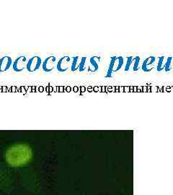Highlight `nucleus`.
<instances>
[{
    "label": "nucleus",
    "mask_w": 173,
    "mask_h": 195,
    "mask_svg": "<svg viewBox=\"0 0 173 195\" xmlns=\"http://www.w3.org/2000/svg\"><path fill=\"white\" fill-rule=\"evenodd\" d=\"M94 90H95V92H98V87H95V88H94Z\"/></svg>",
    "instance_id": "22"
},
{
    "label": "nucleus",
    "mask_w": 173,
    "mask_h": 195,
    "mask_svg": "<svg viewBox=\"0 0 173 195\" xmlns=\"http://www.w3.org/2000/svg\"><path fill=\"white\" fill-rule=\"evenodd\" d=\"M74 92H75V93L78 92V88H77V86L74 87Z\"/></svg>",
    "instance_id": "18"
},
{
    "label": "nucleus",
    "mask_w": 173,
    "mask_h": 195,
    "mask_svg": "<svg viewBox=\"0 0 173 195\" xmlns=\"http://www.w3.org/2000/svg\"><path fill=\"white\" fill-rule=\"evenodd\" d=\"M33 156L31 148L27 145H15L9 148L5 153L7 163L12 167L23 166L30 161Z\"/></svg>",
    "instance_id": "1"
},
{
    "label": "nucleus",
    "mask_w": 173,
    "mask_h": 195,
    "mask_svg": "<svg viewBox=\"0 0 173 195\" xmlns=\"http://www.w3.org/2000/svg\"><path fill=\"white\" fill-rule=\"evenodd\" d=\"M156 57L154 56H150L144 60L141 64V70L145 72H150L154 68L156 64Z\"/></svg>",
    "instance_id": "8"
},
{
    "label": "nucleus",
    "mask_w": 173,
    "mask_h": 195,
    "mask_svg": "<svg viewBox=\"0 0 173 195\" xmlns=\"http://www.w3.org/2000/svg\"><path fill=\"white\" fill-rule=\"evenodd\" d=\"M147 92H151V88L148 87V90H147Z\"/></svg>",
    "instance_id": "25"
},
{
    "label": "nucleus",
    "mask_w": 173,
    "mask_h": 195,
    "mask_svg": "<svg viewBox=\"0 0 173 195\" xmlns=\"http://www.w3.org/2000/svg\"><path fill=\"white\" fill-rule=\"evenodd\" d=\"M81 58L82 56H73L72 61H71V71L72 72H77V70H79V67H80V61H81Z\"/></svg>",
    "instance_id": "11"
},
{
    "label": "nucleus",
    "mask_w": 173,
    "mask_h": 195,
    "mask_svg": "<svg viewBox=\"0 0 173 195\" xmlns=\"http://www.w3.org/2000/svg\"><path fill=\"white\" fill-rule=\"evenodd\" d=\"M56 66V58L53 56H49L45 58L42 64V69L46 73L53 71Z\"/></svg>",
    "instance_id": "6"
},
{
    "label": "nucleus",
    "mask_w": 173,
    "mask_h": 195,
    "mask_svg": "<svg viewBox=\"0 0 173 195\" xmlns=\"http://www.w3.org/2000/svg\"><path fill=\"white\" fill-rule=\"evenodd\" d=\"M119 92H124V86L119 87Z\"/></svg>",
    "instance_id": "16"
},
{
    "label": "nucleus",
    "mask_w": 173,
    "mask_h": 195,
    "mask_svg": "<svg viewBox=\"0 0 173 195\" xmlns=\"http://www.w3.org/2000/svg\"><path fill=\"white\" fill-rule=\"evenodd\" d=\"M124 58L122 56H111L110 61L109 63L108 70L107 71V74L105 77H112L113 74L117 72L119 70H121L124 64Z\"/></svg>",
    "instance_id": "2"
},
{
    "label": "nucleus",
    "mask_w": 173,
    "mask_h": 195,
    "mask_svg": "<svg viewBox=\"0 0 173 195\" xmlns=\"http://www.w3.org/2000/svg\"><path fill=\"white\" fill-rule=\"evenodd\" d=\"M105 87L102 86V91H101V92H104V91H105Z\"/></svg>",
    "instance_id": "24"
},
{
    "label": "nucleus",
    "mask_w": 173,
    "mask_h": 195,
    "mask_svg": "<svg viewBox=\"0 0 173 195\" xmlns=\"http://www.w3.org/2000/svg\"><path fill=\"white\" fill-rule=\"evenodd\" d=\"M166 61H167V56H159V57L158 58V64L157 66H156V70H157L158 72H162V70L165 69Z\"/></svg>",
    "instance_id": "12"
},
{
    "label": "nucleus",
    "mask_w": 173,
    "mask_h": 195,
    "mask_svg": "<svg viewBox=\"0 0 173 195\" xmlns=\"http://www.w3.org/2000/svg\"><path fill=\"white\" fill-rule=\"evenodd\" d=\"M172 61L173 57H172V56H167V61L166 63H165V69H164L166 72H168L172 69Z\"/></svg>",
    "instance_id": "14"
},
{
    "label": "nucleus",
    "mask_w": 173,
    "mask_h": 195,
    "mask_svg": "<svg viewBox=\"0 0 173 195\" xmlns=\"http://www.w3.org/2000/svg\"><path fill=\"white\" fill-rule=\"evenodd\" d=\"M126 59L127 61L125 66V72H129L131 69L133 72H136L139 70L140 61H141V57L139 56H127Z\"/></svg>",
    "instance_id": "4"
},
{
    "label": "nucleus",
    "mask_w": 173,
    "mask_h": 195,
    "mask_svg": "<svg viewBox=\"0 0 173 195\" xmlns=\"http://www.w3.org/2000/svg\"><path fill=\"white\" fill-rule=\"evenodd\" d=\"M70 91H71V88H70V87H67L66 92H70Z\"/></svg>",
    "instance_id": "20"
},
{
    "label": "nucleus",
    "mask_w": 173,
    "mask_h": 195,
    "mask_svg": "<svg viewBox=\"0 0 173 195\" xmlns=\"http://www.w3.org/2000/svg\"><path fill=\"white\" fill-rule=\"evenodd\" d=\"M130 91V87L129 86H125L124 87V92H129Z\"/></svg>",
    "instance_id": "15"
},
{
    "label": "nucleus",
    "mask_w": 173,
    "mask_h": 195,
    "mask_svg": "<svg viewBox=\"0 0 173 195\" xmlns=\"http://www.w3.org/2000/svg\"><path fill=\"white\" fill-rule=\"evenodd\" d=\"M85 90H86V88H84V86L81 87V91H82V93L84 92V91H85Z\"/></svg>",
    "instance_id": "17"
},
{
    "label": "nucleus",
    "mask_w": 173,
    "mask_h": 195,
    "mask_svg": "<svg viewBox=\"0 0 173 195\" xmlns=\"http://www.w3.org/2000/svg\"><path fill=\"white\" fill-rule=\"evenodd\" d=\"M13 61L9 56H4L0 58V72H5L11 68Z\"/></svg>",
    "instance_id": "9"
},
{
    "label": "nucleus",
    "mask_w": 173,
    "mask_h": 195,
    "mask_svg": "<svg viewBox=\"0 0 173 195\" xmlns=\"http://www.w3.org/2000/svg\"><path fill=\"white\" fill-rule=\"evenodd\" d=\"M86 67H87V57L86 56H82L80 67H79V71L83 72L86 70Z\"/></svg>",
    "instance_id": "13"
},
{
    "label": "nucleus",
    "mask_w": 173,
    "mask_h": 195,
    "mask_svg": "<svg viewBox=\"0 0 173 195\" xmlns=\"http://www.w3.org/2000/svg\"><path fill=\"white\" fill-rule=\"evenodd\" d=\"M116 92H119V86H116Z\"/></svg>",
    "instance_id": "23"
},
{
    "label": "nucleus",
    "mask_w": 173,
    "mask_h": 195,
    "mask_svg": "<svg viewBox=\"0 0 173 195\" xmlns=\"http://www.w3.org/2000/svg\"><path fill=\"white\" fill-rule=\"evenodd\" d=\"M43 61L41 58L38 56H33L29 60H28L26 65V70L28 72L34 73L36 71H38L41 66L42 65Z\"/></svg>",
    "instance_id": "3"
},
{
    "label": "nucleus",
    "mask_w": 173,
    "mask_h": 195,
    "mask_svg": "<svg viewBox=\"0 0 173 195\" xmlns=\"http://www.w3.org/2000/svg\"><path fill=\"white\" fill-rule=\"evenodd\" d=\"M71 58L68 56H62L59 58L56 64V70L59 72H66L69 68V64Z\"/></svg>",
    "instance_id": "7"
},
{
    "label": "nucleus",
    "mask_w": 173,
    "mask_h": 195,
    "mask_svg": "<svg viewBox=\"0 0 173 195\" xmlns=\"http://www.w3.org/2000/svg\"><path fill=\"white\" fill-rule=\"evenodd\" d=\"M137 89H138L137 87H134V92H137Z\"/></svg>",
    "instance_id": "21"
},
{
    "label": "nucleus",
    "mask_w": 173,
    "mask_h": 195,
    "mask_svg": "<svg viewBox=\"0 0 173 195\" xmlns=\"http://www.w3.org/2000/svg\"><path fill=\"white\" fill-rule=\"evenodd\" d=\"M60 92H63V87H60Z\"/></svg>",
    "instance_id": "26"
},
{
    "label": "nucleus",
    "mask_w": 173,
    "mask_h": 195,
    "mask_svg": "<svg viewBox=\"0 0 173 195\" xmlns=\"http://www.w3.org/2000/svg\"><path fill=\"white\" fill-rule=\"evenodd\" d=\"M143 91H144V92H147V87L144 86V88H143Z\"/></svg>",
    "instance_id": "19"
},
{
    "label": "nucleus",
    "mask_w": 173,
    "mask_h": 195,
    "mask_svg": "<svg viewBox=\"0 0 173 195\" xmlns=\"http://www.w3.org/2000/svg\"><path fill=\"white\" fill-rule=\"evenodd\" d=\"M28 60L25 55H20L15 60L12 64V70L15 72H22L25 69H26V65Z\"/></svg>",
    "instance_id": "5"
},
{
    "label": "nucleus",
    "mask_w": 173,
    "mask_h": 195,
    "mask_svg": "<svg viewBox=\"0 0 173 195\" xmlns=\"http://www.w3.org/2000/svg\"><path fill=\"white\" fill-rule=\"evenodd\" d=\"M100 56H94L89 58V66H88V72H96L99 69Z\"/></svg>",
    "instance_id": "10"
}]
</instances>
